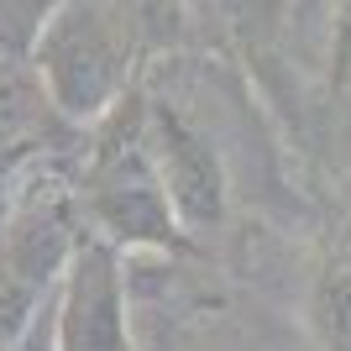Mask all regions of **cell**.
Here are the masks:
<instances>
[{
  "mask_svg": "<svg viewBox=\"0 0 351 351\" xmlns=\"http://www.w3.org/2000/svg\"><path fill=\"white\" fill-rule=\"evenodd\" d=\"M27 63L58 121L100 126L136 89V21L121 0H53Z\"/></svg>",
  "mask_w": 351,
  "mask_h": 351,
  "instance_id": "6da1fadb",
  "label": "cell"
},
{
  "mask_svg": "<svg viewBox=\"0 0 351 351\" xmlns=\"http://www.w3.org/2000/svg\"><path fill=\"white\" fill-rule=\"evenodd\" d=\"M142 84L100 121V147L89 152L84 168V189L79 199V220L84 231L105 236L121 252H194V241L184 236L162 178L152 168L142 136Z\"/></svg>",
  "mask_w": 351,
  "mask_h": 351,
  "instance_id": "7a4b0ae2",
  "label": "cell"
},
{
  "mask_svg": "<svg viewBox=\"0 0 351 351\" xmlns=\"http://www.w3.org/2000/svg\"><path fill=\"white\" fill-rule=\"evenodd\" d=\"M53 336L58 351H136L126 309V252L95 231H79L63 263L53 289Z\"/></svg>",
  "mask_w": 351,
  "mask_h": 351,
  "instance_id": "3957f363",
  "label": "cell"
},
{
  "mask_svg": "<svg viewBox=\"0 0 351 351\" xmlns=\"http://www.w3.org/2000/svg\"><path fill=\"white\" fill-rule=\"evenodd\" d=\"M142 136L184 236L199 241L220 231L226 205H231V178H226V158L215 152V142L168 100H142Z\"/></svg>",
  "mask_w": 351,
  "mask_h": 351,
  "instance_id": "277c9868",
  "label": "cell"
},
{
  "mask_svg": "<svg viewBox=\"0 0 351 351\" xmlns=\"http://www.w3.org/2000/svg\"><path fill=\"white\" fill-rule=\"evenodd\" d=\"M194 21H205L226 47L263 53L283 21V0H184Z\"/></svg>",
  "mask_w": 351,
  "mask_h": 351,
  "instance_id": "5b68a950",
  "label": "cell"
},
{
  "mask_svg": "<svg viewBox=\"0 0 351 351\" xmlns=\"http://www.w3.org/2000/svg\"><path fill=\"white\" fill-rule=\"evenodd\" d=\"M53 116H58V110L47 105V95H43V84H37L32 63L0 58V152L32 142Z\"/></svg>",
  "mask_w": 351,
  "mask_h": 351,
  "instance_id": "8992f818",
  "label": "cell"
},
{
  "mask_svg": "<svg viewBox=\"0 0 351 351\" xmlns=\"http://www.w3.org/2000/svg\"><path fill=\"white\" fill-rule=\"evenodd\" d=\"M304 320L320 351H351V257H330L315 273L304 299Z\"/></svg>",
  "mask_w": 351,
  "mask_h": 351,
  "instance_id": "52a82bcc",
  "label": "cell"
},
{
  "mask_svg": "<svg viewBox=\"0 0 351 351\" xmlns=\"http://www.w3.org/2000/svg\"><path fill=\"white\" fill-rule=\"evenodd\" d=\"M325 84H330V95H351V0H336V21H330V58H325Z\"/></svg>",
  "mask_w": 351,
  "mask_h": 351,
  "instance_id": "ba28073f",
  "label": "cell"
},
{
  "mask_svg": "<svg viewBox=\"0 0 351 351\" xmlns=\"http://www.w3.org/2000/svg\"><path fill=\"white\" fill-rule=\"evenodd\" d=\"M11 351H58V336H53V299L37 309V320L11 341Z\"/></svg>",
  "mask_w": 351,
  "mask_h": 351,
  "instance_id": "9c48e42d",
  "label": "cell"
}]
</instances>
